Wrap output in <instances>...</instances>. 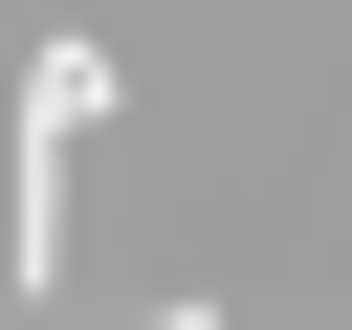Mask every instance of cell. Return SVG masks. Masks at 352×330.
I'll list each match as a JSON object with an SVG mask.
<instances>
[{
  "mask_svg": "<svg viewBox=\"0 0 352 330\" xmlns=\"http://www.w3.org/2000/svg\"><path fill=\"white\" fill-rule=\"evenodd\" d=\"M110 132V44H44L22 66V220H0V286H66V154Z\"/></svg>",
  "mask_w": 352,
  "mask_h": 330,
  "instance_id": "obj_1",
  "label": "cell"
}]
</instances>
